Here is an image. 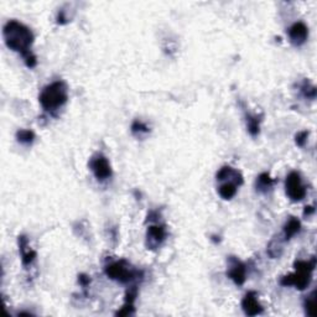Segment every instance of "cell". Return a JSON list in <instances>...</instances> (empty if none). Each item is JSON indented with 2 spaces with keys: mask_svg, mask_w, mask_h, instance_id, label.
<instances>
[{
  "mask_svg": "<svg viewBox=\"0 0 317 317\" xmlns=\"http://www.w3.org/2000/svg\"><path fill=\"white\" fill-rule=\"evenodd\" d=\"M285 192L292 202H300L307 195L306 186L302 182L301 175L297 171H291L285 180Z\"/></svg>",
  "mask_w": 317,
  "mask_h": 317,
  "instance_id": "5b68a950",
  "label": "cell"
},
{
  "mask_svg": "<svg viewBox=\"0 0 317 317\" xmlns=\"http://www.w3.org/2000/svg\"><path fill=\"white\" fill-rule=\"evenodd\" d=\"M89 170L94 175V177L98 181L103 182V181L109 180L113 176V170H111L110 162L108 158L103 155V154H96L89 158Z\"/></svg>",
  "mask_w": 317,
  "mask_h": 317,
  "instance_id": "8992f818",
  "label": "cell"
},
{
  "mask_svg": "<svg viewBox=\"0 0 317 317\" xmlns=\"http://www.w3.org/2000/svg\"><path fill=\"white\" fill-rule=\"evenodd\" d=\"M161 218V213L158 212V210L156 211H150L146 215V222H158Z\"/></svg>",
  "mask_w": 317,
  "mask_h": 317,
  "instance_id": "d4e9b609",
  "label": "cell"
},
{
  "mask_svg": "<svg viewBox=\"0 0 317 317\" xmlns=\"http://www.w3.org/2000/svg\"><path fill=\"white\" fill-rule=\"evenodd\" d=\"M260 123H262V115H254V114H245V124H247L248 133L252 136H258L260 133Z\"/></svg>",
  "mask_w": 317,
  "mask_h": 317,
  "instance_id": "9a60e30c",
  "label": "cell"
},
{
  "mask_svg": "<svg viewBox=\"0 0 317 317\" xmlns=\"http://www.w3.org/2000/svg\"><path fill=\"white\" fill-rule=\"evenodd\" d=\"M242 310L247 316H258L264 312V307L258 300L255 291H248L242 299Z\"/></svg>",
  "mask_w": 317,
  "mask_h": 317,
  "instance_id": "30bf717a",
  "label": "cell"
},
{
  "mask_svg": "<svg viewBox=\"0 0 317 317\" xmlns=\"http://www.w3.org/2000/svg\"><path fill=\"white\" fill-rule=\"evenodd\" d=\"M130 131L134 136H136V138H141V136L150 133V128H149L144 121L136 119V120H134L133 123H131Z\"/></svg>",
  "mask_w": 317,
  "mask_h": 317,
  "instance_id": "d6986e66",
  "label": "cell"
},
{
  "mask_svg": "<svg viewBox=\"0 0 317 317\" xmlns=\"http://www.w3.org/2000/svg\"><path fill=\"white\" fill-rule=\"evenodd\" d=\"M17 245H19V253L21 257V263L24 266H30L36 260L37 253L29 245V239L26 235L21 234L17 237Z\"/></svg>",
  "mask_w": 317,
  "mask_h": 317,
  "instance_id": "8fae6325",
  "label": "cell"
},
{
  "mask_svg": "<svg viewBox=\"0 0 317 317\" xmlns=\"http://www.w3.org/2000/svg\"><path fill=\"white\" fill-rule=\"evenodd\" d=\"M267 254L272 258V259H276L280 258L282 254V245L280 243L279 239H272L271 242L267 245Z\"/></svg>",
  "mask_w": 317,
  "mask_h": 317,
  "instance_id": "44dd1931",
  "label": "cell"
},
{
  "mask_svg": "<svg viewBox=\"0 0 317 317\" xmlns=\"http://www.w3.org/2000/svg\"><path fill=\"white\" fill-rule=\"evenodd\" d=\"M167 238V229L165 224H155L149 225L146 229L145 245L149 250H156L163 244V242Z\"/></svg>",
  "mask_w": 317,
  "mask_h": 317,
  "instance_id": "52a82bcc",
  "label": "cell"
},
{
  "mask_svg": "<svg viewBox=\"0 0 317 317\" xmlns=\"http://www.w3.org/2000/svg\"><path fill=\"white\" fill-rule=\"evenodd\" d=\"M295 271L287 274L280 279L281 286H294L295 289L302 290L307 289L312 280V274L316 267V258L312 257L309 260H296L294 263Z\"/></svg>",
  "mask_w": 317,
  "mask_h": 317,
  "instance_id": "3957f363",
  "label": "cell"
},
{
  "mask_svg": "<svg viewBox=\"0 0 317 317\" xmlns=\"http://www.w3.org/2000/svg\"><path fill=\"white\" fill-rule=\"evenodd\" d=\"M299 89H300V93L302 94L304 98L311 99V101H314V99L316 98V93H317L316 87H315L309 79H304V81L300 83Z\"/></svg>",
  "mask_w": 317,
  "mask_h": 317,
  "instance_id": "ac0fdd59",
  "label": "cell"
},
{
  "mask_svg": "<svg viewBox=\"0 0 317 317\" xmlns=\"http://www.w3.org/2000/svg\"><path fill=\"white\" fill-rule=\"evenodd\" d=\"M238 186L233 182H223L222 185L218 187V195L220 196V198L228 201L232 200L235 195H237Z\"/></svg>",
  "mask_w": 317,
  "mask_h": 317,
  "instance_id": "2e32d148",
  "label": "cell"
},
{
  "mask_svg": "<svg viewBox=\"0 0 317 317\" xmlns=\"http://www.w3.org/2000/svg\"><path fill=\"white\" fill-rule=\"evenodd\" d=\"M309 134L310 133L307 130L299 131V133L295 135V144H296L297 146H300V148H304L307 143V139H309Z\"/></svg>",
  "mask_w": 317,
  "mask_h": 317,
  "instance_id": "603a6c76",
  "label": "cell"
},
{
  "mask_svg": "<svg viewBox=\"0 0 317 317\" xmlns=\"http://www.w3.org/2000/svg\"><path fill=\"white\" fill-rule=\"evenodd\" d=\"M228 267H227V276L234 282L237 286H242L244 285L245 280H247V265L238 259L234 255H230L227 259Z\"/></svg>",
  "mask_w": 317,
  "mask_h": 317,
  "instance_id": "ba28073f",
  "label": "cell"
},
{
  "mask_svg": "<svg viewBox=\"0 0 317 317\" xmlns=\"http://www.w3.org/2000/svg\"><path fill=\"white\" fill-rule=\"evenodd\" d=\"M68 101V87L66 82L54 81L44 87L39 96L42 109L49 113H54Z\"/></svg>",
  "mask_w": 317,
  "mask_h": 317,
  "instance_id": "7a4b0ae2",
  "label": "cell"
},
{
  "mask_svg": "<svg viewBox=\"0 0 317 317\" xmlns=\"http://www.w3.org/2000/svg\"><path fill=\"white\" fill-rule=\"evenodd\" d=\"M15 138H16L17 143H20L21 145L25 146H31L35 141V133L30 129H20L15 134Z\"/></svg>",
  "mask_w": 317,
  "mask_h": 317,
  "instance_id": "e0dca14e",
  "label": "cell"
},
{
  "mask_svg": "<svg viewBox=\"0 0 317 317\" xmlns=\"http://www.w3.org/2000/svg\"><path fill=\"white\" fill-rule=\"evenodd\" d=\"M274 185L275 180L270 176L269 172H262L257 177V181H255V188L260 193H266L267 191L271 190Z\"/></svg>",
  "mask_w": 317,
  "mask_h": 317,
  "instance_id": "5bb4252c",
  "label": "cell"
},
{
  "mask_svg": "<svg viewBox=\"0 0 317 317\" xmlns=\"http://www.w3.org/2000/svg\"><path fill=\"white\" fill-rule=\"evenodd\" d=\"M287 35H289L290 42L295 47H300L309 39V27L302 21L294 22L287 30Z\"/></svg>",
  "mask_w": 317,
  "mask_h": 317,
  "instance_id": "9c48e42d",
  "label": "cell"
},
{
  "mask_svg": "<svg viewBox=\"0 0 317 317\" xmlns=\"http://www.w3.org/2000/svg\"><path fill=\"white\" fill-rule=\"evenodd\" d=\"M135 314V304L124 301L123 306L115 312V316H131Z\"/></svg>",
  "mask_w": 317,
  "mask_h": 317,
  "instance_id": "7402d4cb",
  "label": "cell"
},
{
  "mask_svg": "<svg viewBox=\"0 0 317 317\" xmlns=\"http://www.w3.org/2000/svg\"><path fill=\"white\" fill-rule=\"evenodd\" d=\"M2 37L6 47L11 51L17 52L26 59L31 57V47L35 41V36L31 29L17 20H9L2 26Z\"/></svg>",
  "mask_w": 317,
  "mask_h": 317,
  "instance_id": "6da1fadb",
  "label": "cell"
},
{
  "mask_svg": "<svg viewBox=\"0 0 317 317\" xmlns=\"http://www.w3.org/2000/svg\"><path fill=\"white\" fill-rule=\"evenodd\" d=\"M215 178L217 181H225V182H233L239 187L243 185L244 180H243V175L238 170L233 168L232 166H222L219 170L215 173Z\"/></svg>",
  "mask_w": 317,
  "mask_h": 317,
  "instance_id": "7c38bea8",
  "label": "cell"
},
{
  "mask_svg": "<svg viewBox=\"0 0 317 317\" xmlns=\"http://www.w3.org/2000/svg\"><path fill=\"white\" fill-rule=\"evenodd\" d=\"M19 315H32L31 312H25V311H21V312H19Z\"/></svg>",
  "mask_w": 317,
  "mask_h": 317,
  "instance_id": "4316f807",
  "label": "cell"
},
{
  "mask_svg": "<svg viewBox=\"0 0 317 317\" xmlns=\"http://www.w3.org/2000/svg\"><path fill=\"white\" fill-rule=\"evenodd\" d=\"M300 230H301V222H300V219H297L296 217H290L284 224V228H282L284 242H289L291 238L299 234Z\"/></svg>",
  "mask_w": 317,
  "mask_h": 317,
  "instance_id": "4fadbf2b",
  "label": "cell"
},
{
  "mask_svg": "<svg viewBox=\"0 0 317 317\" xmlns=\"http://www.w3.org/2000/svg\"><path fill=\"white\" fill-rule=\"evenodd\" d=\"M315 307H316V290L311 292L309 296L305 297L304 300V309L305 314L310 317L315 316Z\"/></svg>",
  "mask_w": 317,
  "mask_h": 317,
  "instance_id": "ffe728a7",
  "label": "cell"
},
{
  "mask_svg": "<svg viewBox=\"0 0 317 317\" xmlns=\"http://www.w3.org/2000/svg\"><path fill=\"white\" fill-rule=\"evenodd\" d=\"M104 274L106 277L113 281L120 282V284H131L144 277L143 270L134 267L128 260L119 259L109 263L104 267Z\"/></svg>",
  "mask_w": 317,
  "mask_h": 317,
  "instance_id": "277c9868",
  "label": "cell"
},
{
  "mask_svg": "<svg viewBox=\"0 0 317 317\" xmlns=\"http://www.w3.org/2000/svg\"><path fill=\"white\" fill-rule=\"evenodd\" d=\"M315 213V207L314 206H306L304 210V215H311Z\"/></svg>",
  "mask_w": 317,
  "mask_h": 317,
  "instance_id": "484cf974",
  "label": "cell"
},
{
  "mask_svg": "<svg viewBox=\"0 0 317 317\" xmlns=\"http://www.w3.org/2000/svg\"><path fill=\"white\" fill-rule=\"evenodd\" d=\"M78 282H79V285L83 287V290H87L88 289L89 284H91V276H88L87 274H79L78 275Z\"/></svg>",
  "mask_w": 317,
  "mask_h": 317,
  "instance_id": "cb8c5ba5",
  "label": "cell"
}]
</instances>
